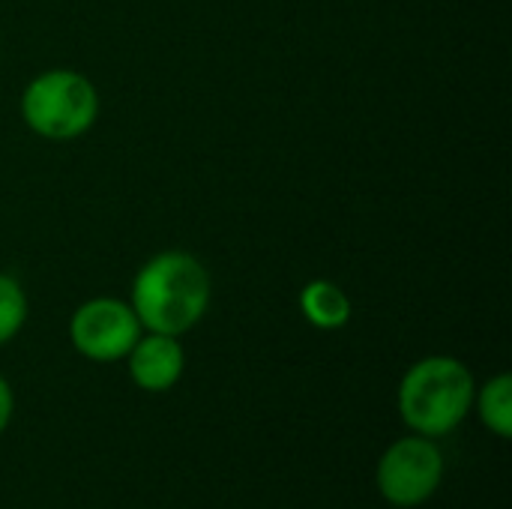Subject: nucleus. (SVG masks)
Returning <instances> with one entry per match:
<instances>
[{
    "label": "nucleus",
    "instance_id": "obj_1",
    "mask_svg": "<svg viewBox=\"0 0 512 509\" xmlns=\"http://www.w3.org/2000/svg\"><path fill=\"white\" fill-rule=\"evenodd\" d=\"M213 282L207 267L183 249H165L144 261L132 279L129 306L147 333L183 336L210 306Z\"/></svg>",
    "mask_w": 512,
    "mask_h": 509
},
{
    "label": "nucleus",
    "instance_id": "obj_2",
    "mask_svg": "<svg viewBox=\"0 0 512 509\" xmlns=\"http://www.w3.org/2000/svg\"><path fill=\"white\" fill-rule=\"evenodd\" d=\"M474 375L456 357H423L399 384V414L414 435L444 438L474 408Z\"/></svg>",
    "mask_w": 512,
    "mask_h": 509
},
{
    "label": "nucleus",
    "instance_id": "obj_3",
    "mask_svg": "<svg viewBox=\"0 0 512 509\" xmlns=\"http://www.w3.org/2000/svg\"><path fill=\"white\" fill-rule=\"evenodd\" d=\"M99 93L78 69H45L21 93L24 126L45 141H72L93 129Z\"/></svg>",
    "mask_w": 512,
    "mask_h": 509
},
{
    "label": "nucleus",
    "instance_id": "obj_4",
    "mask_svg": "<svg viewBox=\"0 0 512 509\" xmlns=\"http://www.w3.org/2000/svg\"><path fill=\"white\" fill-rule=\"evenodd\" d=\"M141 333L144 327L135 309L120 297H93L81 303L69 318L72 348L93 363L126 360Z\"/></svg>",
    "mask_w": 512,
    "mask_h": 509
},
{
    "label": "nucleus",
    "instance_id": "obj_5",
    "mask_svg": "<svg viewBox=\"0 0 512 509\" xmlns=\"http://www.w3.org/2000/svg\"><path fill=\"white\" fill-rule=\"evenodd\" d=\"M444 480V456L435 438L408 435L384 450L378 462V492L393 507L426 504Z\"/></svg>",
    "mask_w": 512,
    "mask_h": 509
},
{
    "label": "nucleus",
    "instance_id": "obj_6",
    "mask_svg": "<svg viewBox=\"0 0 512 509\" xmlns=\"http://www.w3.org/2000/svg\"><path fill=\"white\" fill-rule=\"evenodd\" d=\"M129 360V378L135 387L147 393H165L171 390L186 369V354L180 345V336H165V333H141L132 351L126 354Z\"/></svg>",
    "mask_w": 512,
    "mask_h": 509
},
{
    "label": "nucleus",
    "instance_id": "obj_7",
    "mask_svg": "<svg viewBox=\"0 0 512 509\" xmlns=\"http://www.w3.org/2000/svg\"><path fill=\"white\" fill-rule=\"evenodd\" d=\"M300 312L318 330H339L351 321V300L336 282L312 279L300 291Z\"/></svg>",
    "mask_w": 512,
    "mask_h": 509
},
{
    "label": "nucleus",
    "instance_id": "obj_8",
    "mask_svg": "<svg viewBox=\"0 0 512 509\" xmlns=\"http://www.w3.org/2000/svg\"><path fill=\"white\" fill-rule=\"evenodd\" d=\"M474 405L489 432L498 438H512V378L507 372L483 384V390L474 393Z\"/></svg>",
    "mask_w": 512,
    "mask_h": 509
},
{
    "label": "nucleus",
    "instance_id": "obj_9",
    "mask_svg": "<svg viewBox=\"0 0 512 509\" xmlns=\"http://www.w3.org/2000/svg\"><path fill=\"white\" fill-rule=\"evenodd\" d=\"M27 294L21 288V282L9 273H0V345L12 342L21 327L27 324Z\"/></svg>",
    "mask_w": 512,
    "mask_h": 509
},
{
    "label": "nucleus",
    "instance_id": "obj_10",
    "mask_svg": "<svg viewBox=\"0 0 512 509\" xmlns=\"http://www.w3.org/2000/svg\"><path fill=\"white\" fill-rule=\"evenodd\" d=\"M12 411H15V396H12L9 381L0 375V435L6 432V426H9V420H12Z\"/></svg>",
    "mask_w": 512,
    "mask_h": 509
}]
</instances>
